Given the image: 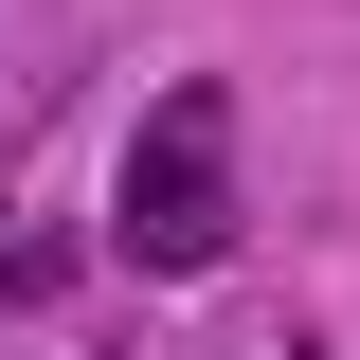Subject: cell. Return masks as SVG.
<instances>
[{"label": "cell", "mask_w": 360, "mask_h": 360, "mask_svg": "<svg viewBox=\"0 0 360 360\" xmlns=\"http://www.w3.org/2000/svg\"><path fill=\"white\" fill-rule=\"evenodd\" d=\"M108 252L127 270H217L234 252V90H162L108 180Z\"/></svg>", "instance_id": "6da1fadb"}, {"label": "cell", "mask_w": 360, "mask_h": 360, "mask_svg": "<svg viewBox=\"0 0 360 360\" xmlns=\"http://www.w3.org/2000/svg\"><path fill=\"white\" fill-rule=\"evenodd\" d=\"M288 360H307V342H288Z\"/></svg>", "instance_id": "7a4b0ae2"}]
</instances>
